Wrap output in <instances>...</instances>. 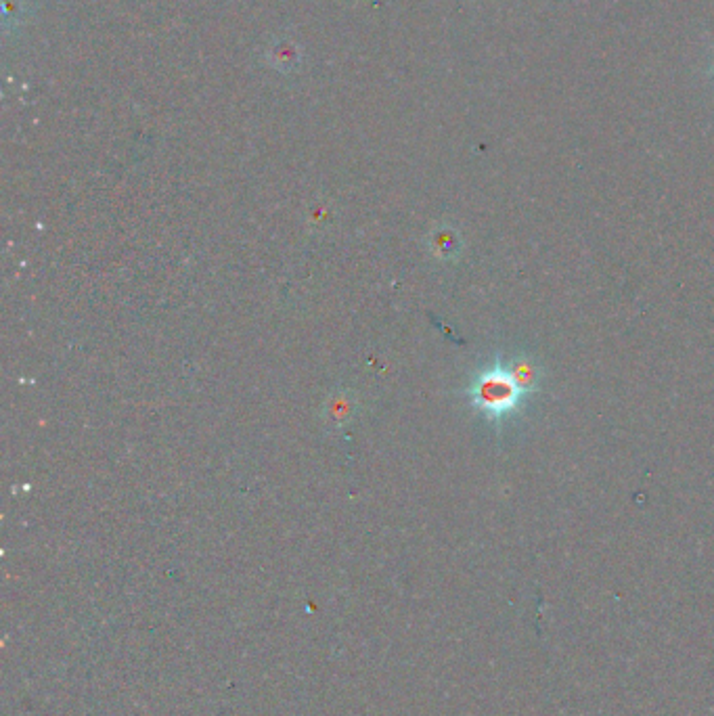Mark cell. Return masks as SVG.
Returning <instances> with one entry per match:
<instances>
[{
  "label": "cell",
  "mask_w": 714,
  "mask_h": 716,
  "mask_svg": "<svg viewBox=\"0 0 714 716\" xmlns=\"http://www.w3.org/2000/svg\"><path fill=\"white\" fill-rule=\"evenodd\" d=\"M534 384H537V371L530 363H507L503 358H495L472 379L467 396L486 421L501 425L522 413Z\"/></svg>",
  "instance_id": "cell-1"
}]
</instances>
